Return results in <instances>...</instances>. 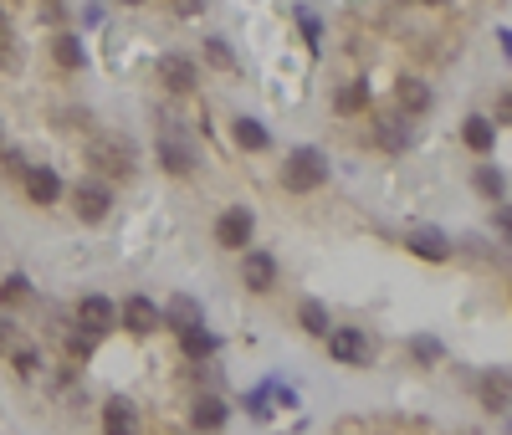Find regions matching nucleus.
I'll return each mask as SVG.
<instances>
[{
    "label": "nucleus",
    "instance_id": "obj_1",
    "mask_svg": "<svg viewBox=\"0 0 512 435\" xmlns=\"http://www.w3.org/2000/svg\"><path fill=\"white\" fill-rule=\"evenodd\" d=\"M154 164L169 174V180H190V174L200 169V144L185 134L180 118H159L154 123Z\"/></svg>",
    "mask_w": 512,
    "mask_h": 435
},
{
    "label": "nucleus",
    "instance_id": "obj_2",
    "mask_svg": "<svg viewBox=\"0 0 512 435\" xmlns=\"http://www.w3.org/2000/svg\"><path fill=\"white\" fill-rule=\"evenodd\" d=\"M82 159H88V169L103 174L108 185H128L139 174V149H134V139H123V134H93L88 149H82Z\"/></svg>",
    "mask_w": 512,
    "mask_h": 435
},
{
    "label": "nucleus",
    "instance_id": "obj_3",
    "mask_svg": "<svg viewBox=\"0 0 512 435\" xmlns=\"http://www.w3.org/2000/svg\"><path fill=\"white\" fill-rule=\"evenodd\" d=\"M277 185H282L287 195H318V190L328 185V154H323V149H313V144L287 149Z\"/></svg>",
    "mask_w": 512,
    "mask_h": 435
},
{
    "label": "nucleus",
    "instance_id": "obj_4",
    "mask_svg": "<svg viewBox=\"0 0 512 435\" xmlns=\"http://www.w3.org/2000/svg\"><path fill=\"white\" fill-rule=\"evenodd\" d=\"M369 118V144L379 149V154H410L415 149V118H405L400 108H384V113H364Z\"/></svg>",
    "mask_w": 512,
    "mask_h": 435
},
{
    "label": "nucleus",
    "instance_id": "obj_5",
    "mask_svg": "<svg viewBox=\"0 0 512 435\" xmlns=\"http://www.w3.org/2000/svg\"><path fill=\"white\" fill-rule=\"evenodd\" d=\"M67 200H72V215H77L82 226H103L108 215H113V185L103 180V174H93V169L67 190Z\"/></svg>",
    "mask_w": 512,
    "mask_h": 435
},
{
    "label": "nucleus",
    "instance_id": "obj_6",
    "mask_svg": "<svg viewBox=\"0 0 512 435\" xmlns=\"http://www.w3.org/2000/svg\"><path fill=\"white\" fill-rule=\"evenodd\" d=\"M318 343H328V359L333 364H344V369H369L374 364V338H369V328H328Z\"/></svg>",
    "mask_w": 512,
    "mask_h": 435
},
{
    "label": "nucleus",
    "instance_id": "obj_7",
    "mask_svg": "<svg viewBox=\"0 0 512 435\" xmlns=\"http://www.w3.org/2000/svg\"><path fill=\"white\" fill-rule=\"evenodd\" d=\"M236 256H241V287H246L251 297L277 292V282H282V261H277V251H267V246H241Z\"/></svg>",
    "mask_w": 512,
    "mask_h": 435
},
{
    "label": "nucleus",
    "instance_id": "obj_8",
    "mask_svg": "<svg viewBox=\"0 0 512 435\" xmlns=\"http://www.w3.org/2000/svg\"><path fill=\"white\" fill-rule=\"evenodd\" d=\"M113 308H118V328H123L128 338H154V333H164L159 302L144 297V292H128L123 302H113Z\"/></svg>",
    "mask_w": 512,
    "mask_h": 435
},
{
    "label": "nucleus",
    "instance_id": "obj_9",
    "mask_svg": "<svg viewBox=\"0 0 512 435\" xmlns=\"http://www.w3.org/2000/svg\"><path fill=\"white\" fill-rule=\"evenodd\" d=\"M72 323L103 343L108 333H118V308H113V297H103V292H82V297L72 302Z\"/></svg>",
    "mask_w": 512,
    "mask_h": 435
},
{
    "label": "nucleus",
    "instance_id": "obj_10",
    "mask_svg": "<svg viewBox=\"0 0 512 435\" xmlns=\"http://www.w3.org/2000/svg\"><path fill=\"white\" fill-rule=\"evenodd\" d=\"M154 72L164 82V93H175V98H190L200 87V57H190V52H159Z\"/></svg>",
    "mask_w": 512,
    "mask_h": 435
},
{
    "label": "nucleus",
    "instance_id": "obj_11",
    "mask_svg": "<svg viewBox=\"0 0 512 435\" xmlns=\"http://www.w3.org/2000/svg\"><path fill=\"white\" fill-rule=\"evenodd\" d=\"M251 236H256V215H251V205H226L221 215H216V246L221 251H241V246H251Z\"/></svg>",
    "mask_w": 512,
    "mask_h": 435
},
{
    "label": "nucleus",
    "instance_id": "obj_12",
    "mask_svg": "<svg viewBox=\"0 0 512 435\" xmlns=\"http://www.w3.org/2000/svg\"><path fill=\"white\" fill-rule=\"evenodd\" d=\"M47 52H52V67L57 72H88V41H82V31H67V26H57L52 31V41H47Z\"/></svg>",
    "mask_w": 512,
    "mask_h": 435
},
{
    "label": "nucleus",
    "instance_id": "obj_13",
    "mask_svg": "<svg viewBox=\"0 0 512 435\" xmlns=\"http://www.w3.org/2000/svg\"><path fill=\"white\" fill-rule=\"evenodd\" d=\"M21 190H26V200L31 205H57L62 195H67V185H62V174L52 169V164H26V174H21Z\"/></svg>",
    "mask_w": 512,
    "mask_h": 435
},
{
    "label": "nucleus",
    "instance_id": "obj_14",
    "mask_svg": "<svg viewBox=\"0 0 512 435\" xmlns=\"http://www.w3.org/2000/svg\"><path fill=\"white\" fill-rule=\"evenodd\" d=\"M231 425V405L221 389H195L190 400V430H226Z\"/></svg>",
    "mask_w": 512,
    "mask_h": 435
},
{
    "label": "nucleus",
    "instance_id": "obj_15",
    "mask_svg": "<svg viewBox=\"0 0 512 435\" xmlns=\"http://www.w3.org/2000/svg\"><path fill=\"white\" fill-rule=\"evenodd\" d=\"M405 246H410V256H420V261H431V267H441V261H451V236L441 231V226H410L405 231Z\"/></svg>",
    "mask_w": 512,
    "mask_h": 435
},
{
    "label": "nucleus",
    "instance_id": "obj_16",
    "mask_svg": "<svg viewBox=\"0 0 512 435\" xmlns=\"http://www.w3.org/2000/svg\"><path fill=\"white\" fill-rule=\"evenodd\" d=\"M395 108H400L405 118H425V113L436 108V93H431V82H425V77H415V72L395 77Z\"/></svg>",
    "mask_w": 512,
    "mask_h": 435
},
{
    "label": "nucleus",
    "instance_id": "obj_17",
    "mask_svg": "<svg viewBox=\"0 0 512 435\" xmlns=\"http://www.w3.org/2000/svg\"><path fill=\"white\" fill-rule=\"evenodd\" d=\"M374 108V93H369V77H349L333 87V113L338 118H364Z\"/></svg>",
    "mask_w": 512,
    "mask_h": 435
},
{
    "label": "nucleus",
    "instance_id": "obj_18",
    "mask_svg": "<svg viewBox=\"0 0 512 435\" xmlns=\"http://www.w3.org/2000/svg\"><path fill=\"white\" fill-rule=\"evenodd\" d=\"M497 134H502V128H497L487 113H466V118H461V144L472 149L477 159H492V149H497Z\"/></svg>",
    "mask_w": 512,
    "mask_h": 435
},
{
    "label": "nucleus",
    "instance_id": "obj_19",
    "mask_svg": "<svg viewBox=\"0 0 512 435\" xmlns=\"http://www.w3.org/2000/svg\"><path fill=\"white\" fill-rule=\"evenodd\" d=\"M159 318H164V328L169 333H180V328H195V323H205V302L195 297V292H175L159 308Z\"/></svg>",
    "mask_w": 512,
    "mask_h": 435
},
{
    "label": "nucleus",
    "instance_id": "obj_20",
    "mask_svg": "<svg viewBox=\"0 0 512 435\" xmlns=\"http://www.w3.org/2000/svg\"><path fill=\"white\" fill-rule=\"evenodd\" d=\"M477 400H482V410H492V415H507V410H512V379H507L502 364L477 379Z\"/></svg>",
    "mask_w": 512,
    "mask_h": 435
},
{
    "label": "nucleus",
    "instance_id": "obj_21",
    "mask_svg": "<svg viewBox=\"0 0 512 435\" xmlns=\"http://www.w3.org/2000/svg\"><path fill=\"white\" fill-rule=\"evenodd\" d=\"M175 338H180V354H185V364H200V359H216V354H221V338L210 333V323L180 328Z\"/></svg>",
    "mask_w": 512,
    "mask_h": 435
},
{
    "label": "nucleus",
    "instance_id": "obj_22",
    "mask_svg": "<svg viewBox=\"0 0 512 435\" xmlns=\"http://www.w3.org/2000/svg\"><path fill=\"white\" fill-rule=\"evenodd\" d=\"M231 139H236V149H241V154H267V149H272L267 123H262V118H246V113L231 123Z\"/></svg>",
    "mask_w": 512,
    "mask_h": 435
},
{
    "label": "nucleus",
    "instance_id": "obj_23",
    "mask_svg": "<svg viewBox=\"0 0 512 435\" xmlns=\"http://www.w3.org/2000/svg\"><path fill=\"white\" fill-rule=\"evenodd\" d=\"M98 420H103V430H108V435H123V430H134V425H139V405L128 400V395H108Z\"/></svg>",
    "mask_w": 512,
    "mask_h": 435
},
{
    "label": "nucleus",
    "instance_id": "obj_24",
    "mask_svg": "<svg viewBox=\"0 0 512 435\" xmlns=\"http://www.w3.org/2000/svg\"><path fill=\"white\" fill-rule=\"evenodd\" d=\"M36 302V287L26 272H11V277H0V313H16V308H31Z\"/></svg>",
    "mask_w": 512,
    "mask_h": 435
},
{
    "label": "nucleus",
    "instance_id": "obj_25",
    "mask_svg": "<svg viewBox=\"0 0 512 435\" xmlns=\"http://www.w3.org/2000/svg\"><path fill=\"white\" fill-rule=\"evenodd\" d=\"M297 328H303L308 338H323V333L333 328L328 302H323V297H303V302H297Z\"/></svg>",
    "mask_w": 512,
    "mask_h": 435
},
{
    "label": "nucleus",
    "instance_id": "obj_26",
    "mask_svg": "<svg viewBox=\"0 0 512 435\" xmlns=\"http://www.w3.org/2000/svg\"><path fill=\"white\" fill-rule=\"evenodd\" d=\"M405 354H410L420 369H441V364H446V343H441L436 333H415V338L405 343Z\"/></svg>",
    "mask_w": 512,
    "mask_h": 435
},
{
    "label": "nucleus",
    "instance_id": "obj_27",
    "mask_svg": "<svg viewBox=\"0 0 512 435\" xmlns=\"http://www.w3.org/2000/svg\"><path fill=\"white\" fill-rule=\"evenodd\" d=\"M451 256H466V261H477V267H492V261H502V251L487 241V236H461V241H451Z\"/></svg>",
    "mask_w": 512,
    "mask_h": 435
},
{
    "label": "nucleus",
    "instance_id": "obj_28",
    "mask_svg": "<svg viewBox=\"0 0 512 435\" xmlns=\"http://www.w3.org/2000/svg\"><path fill=\"white\" fill-rule=\"evenodd\" d=\"M472 190L492 205V200H507V174L497 169V164H477L472 169Z\"/></svg>",
    "mask_w": 512,
    "mask_h": 435
},
{
    "label": "nucleus",
    "instance_id": "obj_29",
    "mask_svg": "<svg viewBox=\"0 0 512 435\" xmlns=\"http://www.w3.org/2000/svg\"><path fill=\"white\" fill-rule=\"evenodd\" d=\"M6 359H11V369H16L21 379H36V374H41V343H26V338H16Z\"/></svg>",
    "mask_w": 512,
    "mask_h": 435
},
{
    "label": "nucleus",
    "instance_id": "obj_30",
    "mask_svg": "<svg viewBox=\"0 0 512 435\" xmlns=\"http://www.w3.org/2000/svg\"><path fill=\"white\" fill-rule=\"evenodd\" d=\"M200 57H205V67H216V72H236V67H241L226 36H205V47H200Z\"/></svg>",
    "mask_w": 512,
    "mask_h": 435
},
{
    "label": "nucleus",
    "instance_id": "obj_31",
    "mask_svg": "<svg viewBox=\"0 0 512 435\" xmlns=\"http://www.w3.org/2000/svg\"><path fill=\"white\" fill-rule=\"evenodd\" d=\"M62 348H67V364H88V359H93V348H98V338H93V333H82V328L72 323V328H62Z\"/></svg>",
    "mask_w": 512,
    "mask_h": 435
},
{
    "label": "nucleus",
    "instance_id": "obj_32",
    "mask_svg": "<svg viewBox=\"0 0 512 435\" xmlns=\"http://www.w3.org/2000/svg\"><path fill=\"white\" fill-rule=\"evenodd\" d=\"M26 149L21 144H6V139H0V180H21V174H26Z\"/></svg>",
    "mask_w": 512,
    "mask_h": 435
},
{
    "label": "nucleus",
    "instance_id": "obj_33",
    "mask_svg": "<svg viewBox=\"0 0 512 435\" xmlns=\"http://www.w3.org/2000/svg\"><path fill=\"white\" fill-rule=\"evenodd\" d=\"M246 410H251L256 420H272V384H262V389H251V395H246Z\"/></svg>",
    "mask_w": 512,
    "mask_h": 435
},
{
    "label": "nucleus",
    "instance_id": "obj_34",
    "mask_svg": "<svg viewBox=\"0 0 512 435\" xmlns=\"http://www.w3.org/2000/svg\"><path fill=\"white\" fill-rule=\"evenodd\" d=\"M21 338V323L11 318V313H0V359H6L11 354V343Z\"/></svg>",
    "mask_w": 512,
    "mask_h": 435
},
{
    "label": "nucleus",
    "instance_id": "obj_35",
    "mask_svg": "<svg viewBox=\"0 0 512 435\" xmlns=\"http://www.w3.org/2000/svg\"><path fill=\"white\" fill-rule=\"evenodd\" d=\"M62 128H82V134H93V113L88 108H62Z\"/></svg>",
    "mask_w": 512,
    "mask_h": 435
},
{
    "label": "nucleus",
    "instance_id": "obj_36",
    "mask_svg": "<svg viewBox=\"0 0 512 435\" xmlns=\"http://www.w3.org/2000/svg\"><path fill=\"white\" fill-rule=\"evenodd\" d=\"M41 21H47L52 31L67 26V6H62V0H41Z\"/></svg>",
    "mask_w": 512,
    "mask_h": 435
},
{
    "label": "nucleus",
    "instance_id": "obj_37",
    "mask_svg": "<svg viewBox=\"0 0 512 435\" xmlns=\"http://www.w3.org/2000/svg\"><path fill=\"white\" fill-rule=\"evenodd\" d=\"M297 21H303V36H308V47H318V36H323V31H318V16H313V11H297Z\"/></svg>",
    "mask_w": 512,
    "mask_h": 435
},
{
    "label": "nucleus",
    "instance_id": "obj_38",
    "mask_svg": "<svg viewBox=\"0 0 512 435\" xmlns=\"http://www.w3.org/2000/svg\"><path fill=\"white\" fill-rule=\"evenodd\" d=\"M492 226H497V236H507V226H512V215H507V200H492Z\"/></svg>",
    "mask_w": 512,
    "mask_h": 435
},
{
    "label": "nucleus",
    "instance_id": "obj_39",
    "mask_svg": "<svg viewBox=\"0 0 512 435\" xmlns=\"http://www.w3.org/2000/svg\"><path fill=\"white\" fill-rule=\"evenodd\" d=\"M175 11H180V16H200L205 0H175Z\"/></svg>",
    "mask_w": 512,
    "mask_h": 435
},
{
    "label": "nucleus",
    "instance_id": "obj_40",
    "mask_svg": "<svg viewBox=\"0 0 512 435\" xmlns=\"http://www.w3.org/2000/svg\"><path fill=\"white\" fill-rule=\"evenodd\" d=\"M507 118H512V98H507V93H502V98H497V128H502V123H507Z\"/></svg>",
    "mask_w": 512,
    "mask_h": 435
},
{
    "label": "nucleus",
    "instance_id": "obj_41",
    "mask_svg": "<svg viewBox=\"0 0 512 435\" xmlns=\"http://www.w3.org/2000/svg\"><path fill=\"white\" fill-rule=\"evenodd\" d=\"M6 36H16V26H11V11L0 6V41H6Z\"/></svg>",
    "mask_w": 512,
    "mask_h": 435
},
{
    "label": "nucleus",
    "instance_id": "obj_42",
    "mask_svg": "<svg viewBox=\"0 0 512 435\" xmlns=\"http://www.w3.org/2000/svg\"><path fill=\"white\" fill-rule=\"evenodd\" d=\"M415 6H431V11H441V6H451V0H415Z\"/></svg>",
    "mask_w": 512,
    "mask_h": 435
},
{
    "label": "nucleus",
    "instance_id": "obj_43",
    "mask_svg": "<svg viewBox=\"0 0 512 435\" xmlns=\"http://www.w3.org/2000/svg\"><path fill=\"white\" fill-rule=\"evenodd\" d=\"M118 6H149V0H118Z\"/></svg>",
    "mask_w": 512,
    "mask_h": 435
},
{
    "label": "nucleus",
    "instance_id": "obj_44",
    "mask_svg": "<svg viewBox=\"0 0 512 435\" xmlns=\"http://www.w3.org/2000/svg\"><path fill=\"white\" fill-rule=\"evenodd\" d=\"M0 139H6V118H0Z\"/></svg>",
    "mask_w": 512,
    "mask_h": 435
},
{
    "label": "nucleus",
    "instance_id": "obj_45",
    "mask_svg": "<svg viewBox=\"0 0 512 435\" xmlns=\"http://www.w3.org/2000/svg\"><path fill=\"white\" fill-rule=\"evenodd\" d=\"M400 6H415V0H400Z\"/></svg>",
    "mask_w": 512,
    "mask_h": 435
}]
</instances>
